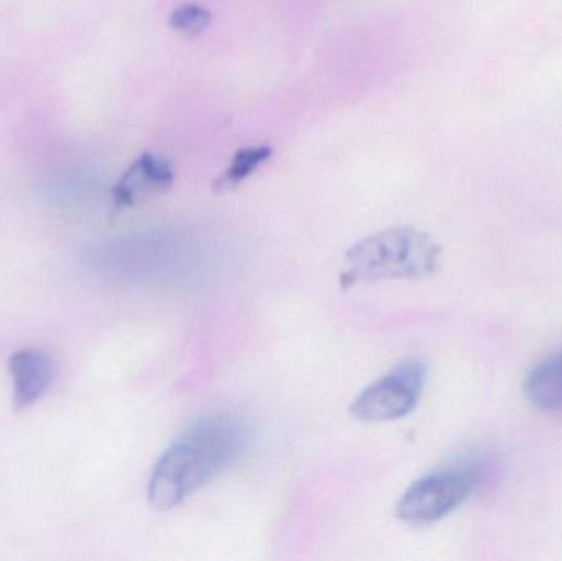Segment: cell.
I'll list each match as a JSON object with an SVG mask.
<instances>
[{
  "mask_svg": "<svg viewBox=\"0 0 562 561\" xmlns=\"http://www.w3.org/2000/svg\"><path fill=\"white\" fill-rule=\"evenodd\" d=\"M442 250L429 234L415 227H393L359 240L347 250L340 283L419 280L441 267Z\"/></svg>",
  "mask_w": 562,
  "mask_h": 561,
  "instance_id": "cell-2",
  "label": "cell"
},
{
  "mask_svg": "<svg viewBox=\"0 0 562 561\" xmlns=\"http://www.w3.org/2000/svg\"><path fill=\"white\" fill-rule=\"evenodd\" d=\"M525 395L538 411L562 414V351L541 361L528 374Z\"/></svg>",
  "mask_w": 562,
  "mask_h": 561,
  "instance_id": "cell-7",
  "label": "cell"
},
{
  "mask_svg": "<svg viewBox=\"0 0 562 561\" xmlns=\"http://www.w3.org/2000/svg\"><path fill=\"white\" fill-rule=\"evenodd\" d=\"M428 379V366L412 358L363 389L352 402L350 414L366 424L398 420L415 411Z\"/></svg>",
  "mask_w": 562,
  "mask_h": 561,
  "instance_id": "cell-3",
  "label": "cell"
},
{
  "mask_svg": "<svg viewBox=\"0 0 562 561\" xmlns=\"http://www.w3.org/2000/svg\"><path fill=\"white\" fill-rule=\"evenodd\" d=\"M213 13L204 5L194 2H184L175 7L170 13L171 29L184 36H196L210 26Z\"/></svg>",
  "mask_w": 562,
  "mask_h": 561,
  "instance_id": "cell-9",
  "label": "cell"
},
{
  "mask_svg": "<svg viewBox=\"0 0 562 561\" xmlns=\"http://www.w3.org/2000/svg\"><path fill=\"white\" fill-rule=\"evenodd\" d=\"M13 382V407H30L52 388L56 375V361L52 352L40 348H25L9 359Z\"/></svg>",
  "mask_w": 562,
  "mask_h": 561,
  "instance_id": "cell-6",
  "label": "cell"
},
{
  "mask_svg": "<svg viewBox=\"0 0 562 561\" xmlns=\"http://www.w3.org/2000/svg\"><path fill=\"white\" fill-rule=\"evenodd\" d=\"M273 157L272 145L259 144L247 145L239 148L231 158L224 173L216 178L213 183L214 191L217 193H227L236 190L244 181L249 180L260 167L267 164Z\"/></svg>",
  "mask_w": 562,
  "mask_h": 561,
  "instance_id": "cell-8",
  "label": "cell"
},
{
  "mask_svg": "<svg viewBox=\"0 0 562 561\" xmlns=\"http://www.w3.org/2000/svg\"><path fill=\"white\" fill-rule=\"evenodd\" d=\"M177 171L168 158L145 152L132 161L112 190L114 204L121 210L147 203L173 188Z\"/></svg>",
  "mask_w": 562,
  "mask_h": 561,
  "instance_id": "cell-5",
  "label": "cell"
},
{
  "mask_svg": "<svg viewBox=\"0 0 562 561\" xmlns=\"http://www.w3.org/2000/svg\"><path fill=\"white\" fill-rule=\"evenodd\" d=\"M475 484V471L464 468L436 471L406 490L396 506V516L409 526L439 523L469 500Z\"/></svg>",
  "mask_w": 562,
  "mask_h": 561,
  "instance_id": "cell-4",
  "label": "cell"
},
{
  "mask_svg": "<svg viewBox=\"0 0 562 561\" xmlns=\"http://www.w3.org/2000/svg\"><path fill=\"white\" fill-rule=\"evenodd\" d=\"M252 431L243 418L213 415L184 431L155 464L148 501L170 510L233 467L249 448Z\"/></svg>",
  "mask_w": 562,
  "mask_h": 561,
  "instance_id": "cell-1",
  "label": "cell"
}]
</instances>
